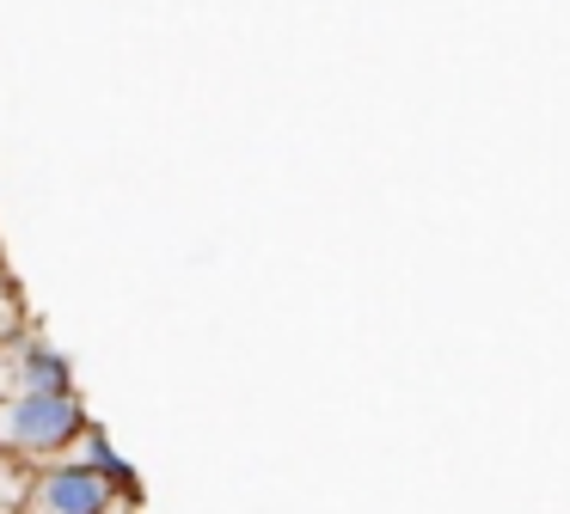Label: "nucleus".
<instances>
[{"label":"nucleus","instance_id":"obj_6","mask_svg":"<svg viewBox=\"0 0 570 514\" xmlns=\"http://www.w3.org/2000/svg\"><path fill=\"white\" fill-rule=\"evenodd\" d=\"M13 325V288H7V281H0V330Z\"/></svg>","mask_w":570,"mask_h":514},{"label":"nucleus","instance_id":"obj_1","mask_svg":"<svg viewBox=\"0 0 570 514\" xmlns=\"http://www.w3.org/2000/svg\"><path fill=\"white\" fill-rule=\"evenodd\" d=\"M92 416H87V404H80V392L68 386V392H26V386H13V392H0V453L7 459H19V465H50V459H62L68 453V441L87 428Z\"/></svg>","mask_w":570,"mask_h":514},{"label":"nucleus","instance_id":"obj_3","mask_svg":"<svg viewBox=\"0 0 570 514\" xmlns=\"http://www.w3.org/2000/svg\"><path fill=\"white\" fill-rule=\"evenodd\" d=\"M7 379L26 386V392H68V386H75V362H68L50 337L26 330V337H7ZM13 386H7V392H13Z\"/></svg>","mask_w":570,"mask_h":514},{"label":"nucleus","instance_id":"obj_5","mask_svg":"<svg viewBox=\"0 0 570 514\" xmlns=\"http://www.w3.org/2000/svg\"><path fill=\"white\" fill-rule=\"evenodd\" d=\"M26 484H31V465H19V459H7V453H0V514L26 508Z\"/></svg>","mask_w":570,"mask_h":514},{"label":"nucleus","instance_id":"obj_8","mask_svg":"<svg viewBox=\"0 0 570 514\" xmlns=\"http://www.w3.org/2000/svg\"><path fill=\"white\" fill-rule=\"evenodd\" d=\"M13 386V379H7V343H0V392Z\"/></svg>","mask_w":570,"mask_h":514},{"label":"nucleus","instance_id":"obj_4","mask_svg":"<svg viewBox=\"0 0 570 514\" xmlns=\"http://www.w3.org/2000/svg\"><path fill=\"white\" fill-rule=\"evenodd\" d=\"M62 459H75V465H87V472L111 477L117 490H136V472L124 465V453L111 447V435H105L99 423H87V428H80V435L68 441V453H62Z\"/></svg>","mask_w":570,"mask_h":514},{"label":"nucleus","instance_id":"obj_7","mask_svg":"<svg viewBox=\"0 0 570 514\" xmlns=\"http://www.w3.org/2000/svg\"><path fill=\"white\" fill-rule=\"evenodd\" d=\"M105 514H136V496H124V502H111Z\"/></svg>","mask_w":570,"mask_h":514},{"label":"nucleus","instance_id":"obj_2","mask_svg":"<svg viewBox=\"0 0 570 514\" xmlns=\"http://www.w3.org/2000/svg\"><path fill=\"white\" fill-rule=\"evenodd\" d=\"M136 496V490H117L111 477L87 472L75 459H50L31 472L26 484V514H105L111 502Z\"/></svg>","mask_w":570,"mask_h":514}]
</instances>
